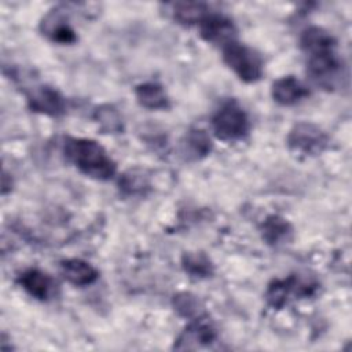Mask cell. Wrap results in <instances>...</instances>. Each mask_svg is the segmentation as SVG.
<instances>
[{
    "label": "cell",
    "mask_w": 352,
    "mask_h": 352,
    "mask_svg": "<svg viewBox=\"0 0 352 352\" xmlns=\"http://www.w3.org/2000/svg\"><path fill=\"white\" fill-rule=\"evenodd\" d=\"M223 59L245 82H256L263 76V60L260 55L235 40L223 47Z\"/></svg>",
    "instance_id": "cell-2"
},
{
    "label": "cell",
    "mask_w": 352,
    "mask_h": 352,
    "mask_svg": "<svg viewBox=\"0 0 352 352\" xmlns=\"http://www.w3.org/2000/svg\"><path fill=\"white\" fill-rule=\"evenodd\" d=\"M301 48L302 51L309 55L318 51L329 50V48H336V38L326 32L324 29L319 26H311L305 29L301 34Z\"/></svg>",
    "instance_id": "cell-14"
},
{
    "label": "cell",
    "mask_w": 352,
    "mask_h": 352,
    "mask_svg": "<svg viewBox=\"0 0 352 352\" xmlns=\"http://www.w3.org/2000/svg\"><path fill=\"white\" fill-rule=\"evenodd\" d=\"M95 121L107 133H117L122 131V120L120 113L110 104H102L95 110Z\"/></svg>",
    "instance_id": "cell-19"
},
{
    "label": "cell",
    "mask_w": 352,
    "mask_h": 352,
    "mask_svg": "<svg viewBox=\"0 0 352 352\" xmlns=\"http://www.w3.org/2000/svg\"><path fill=\"white\" fill-rule=\"evenodd\" d=\"M274 100L282 106H293L309 95L308 88L296 77L285 76L274 81L271 88Z\"/></svg>",
    "instance_id": "cell-9"
},
{
    "label": "cell",
    "mask_w": 352,
    "mask_h": 352,
    "mask_svg": "<svg viewBox=\"0 0 352 352\" xmlns=\"http://www.w3.org/2000/svg\"><path fill=\"white\" fill-rule=\"evenodd\" d=\"M173 304H175L176 311L183 316L191 318L194 315H198L199 302L194 296H191L188 293H182V294L175 296Z\"/></svg>",
    "instance_id": "cell-21"
},
{
    "label": "cell",
    "mask_w": 352,
    "mask_h": 352,
    "mask_svg": "<svg viewBox=\"0 0 352 352\" xmlns=\"http://www.w3.org/2000/svg\"><path fill=\"white\" fill-rule=\"evenodd\" d=\"M63 150L66 158L89 177L109 180L116 175V162L95 140L67 138Z\"/></svg>",
    "instance_id": "cell-1"
},
{
    "label": "cell",
    "mask_w": 352,
    "mask_h": 352,
    "mask_svg": "<svg viewBox=\"0 0 352 352\" xmlns=\"http://www.w3.org/2000/svg\"><path fill=\"white\" fill-rule=\"evenodd\" d=\"M182 264H183V268L186 272H188L191 276H197V278L209 276L213 271L209 257L201 252L184 253L183 258H182Z\"/></svg>",
    "instance_id": "cell-17"
},
{
    "label": "cell",
    "mask_w": 352,
    "mask_h": 352,
    "mask_svg": "<svg viewBox=\"0 0 352 352\" xmlns=\"http://www.w3.org/2000/svg\"><path fill=\"white\" fill-rule=\"evenodd\" d=\"M135 95L140 106L150 110H164L169 107V99L164 88L157 82H143L135 88Z\"/></svg>",
    "instance_id": "cell-12"
},
{
    "label": "cell",
    "mask_w": 352,
    "mask_h": 352,
    "mask_svg": "<svg viewBox=\"0 0 352 352\" xmlns=\"http://www.w3.org/2000/svg\"><path fill=\"white\" fill-rule=\"evenodd\" d=\"M18 283L26 290L32 297L37 300H47L54 289L52 279L43 271L37 268H29L18 276Z\"/></svg>",
    "instance_id": "cell-10"
},
{
    "label": "cell",
    "mask_w": 352,
    "mask_h": 352,
    "mask_svg": "<svg viewBox=\"0 0 352 352\" xmlns=\"http://www.w3.org/2000/svg\"><path fill=\"white\" fill-rule=\"evenodd\" d=\"M148 183L146 176L143 175V172H138V170H129L126 173L122 175V177L120 179V188L129 195H135V194H140L144 191V188H147Z\"/></svg>",
    "instance_id": "cell-20"
},
{
    "label": "cell",
    "mask_w": 352,
    "mask_h": 352,
    "mask_svg": "<svg viewBox=\"0 0 352 352\" xmlns=\"http://www.w3.org/2000/svg\"><path fill=\"white\" fill-rule=\"evenodd\" d=\"M29 107L33 111L58 117L65 113L66 104L63 96L54 88L41 85L38 88H34L29 96H28Z\"/></svg>",
    "instance_id": "cell-8"
},
{
    "label": "cell",
    "mask_w": 352,
    "mask_h": 352,
    "mask_svg": "<svg viewBox=\"0 0 352 352\" xmlns=\"http://www.w3.org/2000/svg\"><path fill=\"white\" fill-rule=\"evenodd\" d=\"M217 334L212 323L206 319H197L188 324L175 342L176 349H198L214 342Z\"/></svg>",
    "instance_id": "cell-7"
},
{
    "label": "cell",
    "mask_w": 352,
    "mask_h": 352,
    "mask_svg": "<svg viewBox=\"0 0 352 352\" xmlns=\"http://www.w3.org/2000/svg\"><path fill=\"white\" fill-rule=\"evenodd\" d=\"M249 128L250 122L248 114L235 100L223 103L213 117L214 135L226 142L245 138L249 132Z\"/></svg>",
    "instance_id": "cell-3"
},
{
    "label": "cell",
    "mask_w": 352,
    "mask_h": 352,
    "mask_svg": "<svg viewBox=\"0 0 352 352\" xmlns=\"http://www.w3.org/2000/svg\"><path fill=\"white\" fill-rule=\"evenodd\" d=\"M199 32L204 40L221 44L223 47L235 40V26L232 21L221 14L209 12L199 23Z\"/></svg>",
    "instance_id": "cell-6"
},
{
    "label": "cell",
    "mask_w": 352,
    "mask_h": 352,
    "mask_svg": "<svg viewBox=\"0 0 352 352\" xmlns=\"http://www.w3.org/2000/svg\"><path fill=\"white\" fill-rule=\"evenodd\" d=\"M327 135L315 124L298 122L287 135V146L292 151L301 155L320 154L327 146Z\"/></svg>",
    "instance_id": "cell-4"
},
{
    "label": "cell",
    "mask_w": 352,
    "mask_h": 352,
    "mask_svg": "<svg viewBox=\"0 0 352 352\" xmlns=\"http://www.w3.org/2000/svg\"><path fill=\"white\" fill-rule=\"evenodd\" d=\"M186 151L192 158H202L212 151V142L202 129H191L186 136Z\"/></svg>",
    "instance_id": "cell-18"
},
{
    "label": "cell",
    "mask_w": 352,
    "mask_h": 352,
    "mask_svg": "<svg viewBox=\"0 0 352 352\" xmlns=\"http://www.w3.org/2000/svg\"><path fill=\"white\" fill-rule=\"evenodd\" d=\"M307 56V69L311 78L323 88H334L342 70V65L336 54V48L318 51Z\"/></svg>",
    "instance_id": "cell-5"
},
{
    "label": "cell",
    "mask_w": 352,
    "mask_h": 352,
    "mask_svg": "<svg viewBox=\"0 0 352 352\" xmlns=\"http://www.w3.org/2000/svg\"><path fill=\"white\" fill-rule=\"evenodd\" d=\"M173 18L183 25H199L201 21L209 14L206 4L194 1L175 3L172 8Z\"/></svg>",
    "instance_id": "cell-16"
},
{
    "label": "cell",
    "mask_w": 352,
    "mask_h": 352,
    "mask_svg": "<svg viewBox=\"0 0 352 352\" xmlns=\"http://www.w3.org/2000/svg\"><path fill=\"white\" fill-rule=\"evenodd\" d=\"M41 28L45 36H48L52 41H56L60 44H70V43H74L77 38L70 25L58 14H50L43 21Z\"/></svg>",
    "instance_id": "cell-15"
},
{
    "label": "cell",
    "mask_w": 352,
    "mask_h": 352,
    "mask_svg": "<svg viewBox=\"0 0 352 352\" xmlns=\"http://www.w3.org/2000/svg\"><path fill=\"white\" fill-rule=\"evenodd\" d=\"M261 232L264 241L268 245L278 246L290 241L293 228L289 224V221H286L283 217L278 214H271L264 220L261 226Z\"/></svg>",
    "instance_id": "cell-13"
},
{
    "label": "cell",
    "mask_w": 352,
    "mask_h": 352,
    "mask_svg": "<svg viewBox=\"0 0 352 352\" xmlns=\"http://www.w3.org/2000/svg\"><path fill=\"white\" fill-rule=\"evenodd\" d=\"M63 278L74 286H88L94 283L99 274L89 263L80 258H67L60 263Z\"/></svg>",
    "instance_id": "cell-11"
}]
</instances>
